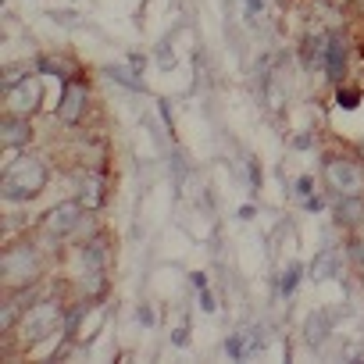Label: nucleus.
<instances>
[{"mask_svg": "<svg viewBox=\"0 0 364 364\" xmlns=\"http://www.w3.org/2000/svg\"><path fill=\"white\" fill-rule=\"evenodd\" d=\"M86 97H90L86 82L68 79L65 90H61V100H58V118H61L65 125H79V118L86 114Z\"/></svg>", "mask_w": 364, "mask_h": 364, "instance_id": "nucleus-7", "label": "nucleus"}, {"mask_svg": "<svg viewBox=\"0 0 364 364\" xmlns=\"http://www.w3.org/2000/svg\"><path fill=\"white\" fill-rule=\"evenodd\" d=\"M86 211L90 208H100L104 204V178L100 175H90V178H82V186H79V197H75Z\"/></svg>", "mask_w": 364, "mask_h": 364, "instance_id": "nucleus-10", "label": "nucleus"}, {"mask_svg": "<svg viewBox=\"0 0 364 364\" xmlns=\"http://www.w3.org/2000/svg\"><path fill=\"white\" fill-rule=\"evenodd\" d=\"M61 318H65V314H61V304H58V300H43V304H36V307H29V311L22 314L18 332H22L26 343H40V339L61 332Z\"/></svg>", "mask_w": 364, "mask_h": 364, "instance_id": "nucleus-3", "label": "nucleus"}, {"mask_svg": "<svg viewBox=\"0 0 364 364\" xmlns=\"http://www.w3.org/2000/svg\"><path fill=\"white\" fill-rule=\"evenodd\" d=\"M40 100H43V82L40 75H22L18 82L4 86V114H33L40 111Z\"/></svg>", "mask_w": 364, "mask_h": 364, "instance_id": "nucleus-4", "label": "nucleus"}, {"mask_svg": "<svg viewBox=\"0 0 364 364\" xmlns=\"http://www.w3.org/2000/svg\"><path fill=\"white\" fill-rule=\"evenodd\" d=\"M0 275H4L8 289H26L40 279V254L29 243H18L11 250H4V261H0Z\"/></svg>", "mask_w": 364, "mask_h": 364, "instance_id": "nucleus-2", "label": "nucleus"}, {"mask_svg": "<svg viewBox=\"0 0 364 364\" xmlns=\"http://www.w3.org/2000/svg\"><path fill=\"white\" fill-rule=\"evenodd\" d=\"M47 161L43 157H33V154H22V157H11L4 164V178H0V193L11 204H26V200H36L43 190H47Z\"/></svg>", "mask_w": 364, "mask_h": 364, "instance_id": "nucleus-1", "label": "nucleus"}, {"mask_svg": "<svg viewBox=\"0 0 364 364\" xmlns=\"http://www.w3.org/2000/svg\"><path fill=\"white\" fill-rule=\"evenodd\" d=\"M336 218H339L343 225H357V222H364V200H360V197H339V204H336Z\"/></svg>", "mask_w": 364, "mask_h": 364, "instance_id": "nucleus-12", "label": "nucleus"}, {"mask_svg": "<svg viewBox=\"0 0 364 364\" xmlns=\"http://www.w3.org/2000/svg\"><path fill=\"white\" fill-rule=\"evenodd\" d=\"M29 139H33L29 118L26 114H4V122H0V143H4V150H22Z\"/></svg>", "mask_w": 364, "mask_h": 364, "instance_id": "nucleus-8", "label": "nucleus"}, {"mask_svg": "<svg viewBox=\"0 0 364 364\" xmlns=\"http://www.w3.org/2000/svg\"><path fill=\"white\" fill-rule=\"evenodd\" d=\"M304 332H307V343L311 346H321L328 339V332H332V318L325 311H311L307 321H304Z\"/></svg>", "mask_w": 364, "mask_h": 364, "instance_id": "nucleus-9", "label": "nucleus"}, {"mask_svg": "<svg viewBox=\"0 0 364 364\" xmlns=\"http://www.w3.org/2000/svg\"><path fill=\"white\" fill-rule=\"evenodd\" d=\"M325 182H328L339 197H360V190H364V171L357 168V161L332 157V161L325 164Z\"/></svg>", "mask_w": 364, "mask_h": 364, "instance_id": "nucleus-5", "label": "nucleus"}, {"mask_svg": "<svg viewBox=\"0 0 364 364\" xmlns=\"http://www.w3.org/2000/svg\"><path fill=\"white\" fill-rule=\"evenodd\" d=\"M311 275H314L318 282L336 279V275H339V254H336V250H321V254L314 257V264H311Z\"/></svg>", "mask_w": 364, "mask_h": 364, "instance_id": "nucleus-11", "label": "nucleus"}, {"mask_svg": "<svg viewBox=\"0 0 364 364\" xmlns=\"http://www.w3.org/2000/svg\"><path fill=\"white\" fill-rule=\"evenodd\" d=\"M343 54H346V50H343V40H339V36H332V40H328V47H325V54H321L325 72H328L332 79H339V75H343Z\"/></svg>", "mask_w": 364, "mask_h": 364, "instance_id": "nucleus-13", "label": "nucleus"}, {"mask_svg": "<svg viewBox=\"0 0 364 364\" xmlns=\"http://www.w3.org/2000/svg\"><path fill=\"white\" fill-rule=\"evenodd\" d=\"M100 321H104V311H100V307H93V311H82V325H75V339H79V343H90V339L97 336Z\"/></svg>", "mask_w": 364, "mask_h": 364, "instance_id": "nucleus-14", "label": "nucleus"}, {"mask_svg": "<svg viewBox=\"0 0 364 364\" xmlns=\"http://www.w3.org/2000/svg\"><path fill=\"white\" fill-rule=\"evenodd\" d=\"M82 211H86V208H82L79 200H65V204L50 208V211L43 215V232L54 236V240L72 236V232L79 229V222H82Z\"/></svg>", "mask_w": 364, "mask_h": 364, "instance_id": "nucleus-6", "label": "nucleus"}]
</instances>
